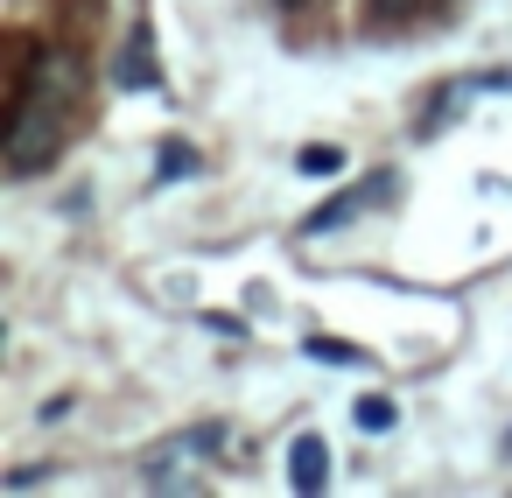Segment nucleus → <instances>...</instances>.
I'll return each instance as SVG.
<instances>
[{"instance_id": "f257e3e1", "label": "nucleus", "mask_w": 512, "mask_h": 498, "mask_svg": "<svg viewBox=\"0 0 512 498\" xmlns=\"http://www.w3.org/2000/svg\"><path fill=\"white\" fill-rule=\"evenodd\" d=\"M64 113H71L64 99H50V92H36V85H15L8 127H0V155H8L15 176H36V169L57 162V148H64Z\"/></svg>"}, {"instance_id": "9b49d317", "label": "nucleus", "mask_w": 512, "mask_h": 498, "mask_svg": "<svg viewBox=\"0 0 512 498\" xmlns=\"http://www.w3.org/2000/svg\"><path fill=\"white\" fill-rule=\"evenodd\" d=\"M372 8H379V15H414L421 0H372Z\"/></svg>"}, {"instance_id": "20e7f679", "label": "nucleus", "mask_w": 512, "mask_h": 498, "mask_svg": "<svg viewBox=\"0 0 512 498\" xmlns=\"http://www.w3.org/2000/svg\"><path fill=\"white\" fill-rule=\"evenodd\" d=\"M393 169H379V176H365V190H344V197H330V204H316L309 218H302V232L316 239V232H330V225H344V218H358V211H372V204H386L393 197Z\"/></svg>"}, {"instance_id": "6e6552de", "label": "nucleus", "mask_w": 512, "mask_h": 498, "mask_svg": "<svg viewBox=\"0 0 512 498\" xmlns=\"http://www.w3.org/2000/svg\"><path fill=\"white\" fill-rule=\"evenodd\" d=\"M295 169H302V176H337V169H344V148L316 141V148H302V155H295Z\"/></svg>"}, {"instance_id": "7ed1b4c3", "label": "nucleus", "mask_w": 512, "mask_h": 498, "mask_svg": "<svg viewBox=\"0 0 512 498\" xmlns=\"http://www.w3.org/2000/svg\"><path fill=\"white\" fill-rule=\"evenodd\" d=\"M22 85H36V92H50V99H64V106H78V99H85V64H78L71 50H36L29 71H22Z\"/></svg>"}, {"instance_id": "423d86ee", "label": "nucleus", "mask_w": 512, "mask_h": 498, "mask_svg": "<svg viewBox=\"0 0 512 498\" xmlns=\"http://www.w3.org/2000/svg\"><path fill=\"white\" fill-rule=\"evenodd\" d=\"M113 78H120L127 92H148V85H155V64H148V29H134V36H127V57H120V71H113Z\"/></svg>"}, {"instance_id": "1a4fd4ad", "label": "nucleus", "mask_w": 512, "mask_h": 498, "mask_svg": "<svg viewBox=\"0 0 512 498\" xmlns=\"http://www.w3.org/2000/svg\"><path fill=\"white\" fill-rule=\"evenodd\" d=\"M197 169H204V162H197V148H183V141L155 155V176H162V183H169V176H197Z\"/></svg>"}, {"instance_id": "0eeeda50", "label": "nucleus", "mask_w": 512, "mask_h": 498, "mask_svg": "<svg viewBox=\"0 0 512 498\" xmlns=\"http://www.w3.org/2000/svg\"><path fill=\"white\" fill-rule=\"evenodd\" d=\"M351 421H358V428H365V435H386V428H393V421H400V407H393V400H386V393H365V400H358V407H351Z\"/></svg>"}, {"instance_id": "39448f33", "label": "nucleus", "mask_w": 512, "mask_h": 498, "mask_svg": "<svg viewBox=\"0 0 512 498\" xmlns=\"http://www.w3.org/2000/svg\"><path fill=\"white\" fill-rule=\"evenodd\" d=\"M288 477H295V491H323V484H330V449H323V435H295Z\"/></svg>"}, {"instance_id": "f8f14e48", "label": "nucleus", "mask_w": 512, "mask_h": 498, "mask_svg": "<svg viewBox=\"0 0 512 498\" xmlns=\"http://www.w3.org/2000/svg\"><path fill=\"white\" fill-rule=\"evenodd\" d=\"M274 8H281V15H302V8H316V0H274Z\"/></svg>"}, {"instance_id": "f03ea898", "label": "nucleus", "mask_w": 512, "mask_h": 498, "mask_svg": "<svg viewBox=\"0 0 512 498\" xmlns=\"http://www.w3.org/2000/svg\"><path fill=\"white\" fill-rule=\"evenodd\" d=\"M211 449H225V428H218V421H204V428H190V435L162 442V449L148 456V470H141V477H148L155 491H162V484H176V491H183V463H190V456H211Z\"/></svg>"}, {"instance_id": "9d476101", "label": "nucleus", "mask_w": 512, "mask_h": 498, "mask_svg": "<svg viewBox=\"0 0 512 498\" xmlns=\"http://www.w3.org/2000/svg\"><path fill=\"white\" fill-rule=\"evenodd\" d=\"M309 358H316V365H358V351L337 344V337H309Z\"/></svg>"}]
</instances>
